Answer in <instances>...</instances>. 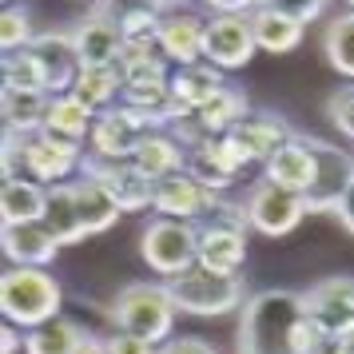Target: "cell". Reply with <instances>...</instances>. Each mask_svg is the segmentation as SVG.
I'll return each mask as SVG.
<instances>
[{"label":"cell","mask_w":354,"mask_h":354,"mask_svg":"<svg viewBox=\"0 0 354 354\" xmlns=\"http://www.w3.org/2000/svg\"><path fill=\"white\" fill-rule=\"evenodd\" d=\"M303 295L283 287L259 290L243 303L239 315V354H299Z\"/></svg>","instance_id":"6da1fadb"},{"label":"cell","mask_w":354,"mask_h":354,"mask_svg":"<svg viewBox=\"0 0 354 354\" xmlns=\"http://www.w3.org/2000/svg\"><path fill=\"white\" fill-rule=\"evenodd\" d=\"M60 303H64V287L44 267H8L0 274L4 322H12L20 330H36L44 322L60 319Z\"/></svg>","instance_id":"7a4b0ae2"},{"label":"cell","mask_w":354,"mask_h":354,"mask_svg":"<svg viewBox=\"0 0 354 354\" xmlns=\"http://www.w3.org/2000/svg\"><path fill=\"white\" fill-rule=\"evenodd\" d=\"M176 315L179 310L171 303V295H167V283H128L112 303L115 330L140 335L147 342H156V346L163 338H171Z\"/></svg>","instance_id":"3957f363"},{"label":"cell","mask_w":354,"mask_h":354,"mask_svg":"<svg viewBox=\"0 0 354 354\" xmlns=\"http://www.w3.org/2000/svg\"><path fill=\"white\" fill-rule=\"evenodd\" d=\"M167 295H171L176 310L199 315V319L231 315V310H243V303H247V287L239 274H215L203 267H192V271L167 279Z\"/></svg>","instance_id":"277c9868"},{"label":"cell","mask_w":354,"mask_h":354,"mask_svg":"<svg viewBox=\"0 0 354 354\" xmlns=\"http://www.w3.org/2000/svg\"><path fill=\"white\" fill-rule=\"evenodd\" d=\"M140 255L156 274L176 279V274L199 267V231H195V223L156 215L140 235Z\"/></svg>","instance_id":"5b68a950"},{"label":"cell","mask_w":354,"mask_h":354,"mask_svg":"<svg viewBox=\"0 0 354 354\" xmlns=\"http://www.w3.org/2000/svg\"><path fill=\"white\" fill-rule=\"evenodd\" d=\"M310 156H315V183L306 187V211H319V215H338L342 199L354 183V156L346 147L319 140V136H303Z\"/></svg>","instance_id":"8992f818"},{"label":"cell","mask_w":354,"mask_h":354,"mask_svg":"<svg viewBox=\"0 0 354 354\" xmlns=\"http://www.w3.org/2000/svg\"><path fill=\"white\" fill-rule=\"evenodd\" d=\"M20 167L24 176L44 183V187H56V183H68V176L84 167V144H72V140H60L52 131H36V136H20Z\"/></svg>","instance_id":"52a82bcc"},{"label":"cell","mask_w":354,"mask_h":354,"mask_svg":"<svg viewBox=\"0 0 354 354\" xmlns=\"http://www.w3.org/2000/svg\"><path fill=\"white\" fill-rule=\"evenodd\" d=\"M247 207V219H251V231L267 235V239H279V235H290L295 227L303 223L306 215V199L299 192H287L271 179H259L251 195L243 199Z\"/></svg>","instance_id":"ba28073f"},{"label":"cell","mask_w":354,"mask_h":354,"mask_svg":"<svg viewBox=\"0 0 354 354\" xmlns=\"http://www.w3.org/2000/svg\"><path fill=\"white\" fill-rule=\"evenodd\" d=\"M72 44L84 68H115L124 52V28L104 4H96L88 17L72 24Z\"/></svg>","instance_id":"9c48e42d"},{"label":"cell","mask_w":354,"mask_h":354,"mask_svg":"<svg viewBox=\"0 0 354 354\" xmlns=\"http://www.w3.org/2000/svg\"><path fill=\"white\" fill-rule=\"evenodd\" d=\"M80 171L88 179H96L100 187L115 199L120 211H144V207L156 203V183H151L131 160L112 163V160H92V156H84Z\"/></svg>","instance_id":"30bf717a"},{"label":"cell","mask_w":354,"mask_h":354,"mask_svg":"<svg viewBox=\"0 0 354 354\" xmlns=\"http://www.w3.org/2000/svg\"><path fill=\"white\" fill-rule=\"evenodd\" d=\"M255 32H251V20L247 17H231V12H215L207 20V44H203V60L223 72L247 68L255 56Z\"/></svg>","instance_id":"8fae6325"},{"label":"cell","mask_w":354,"mask_h":354,"mask_svg":"<svg viewBox=\"0 0 354 354\" xmlns=\"http://www.w3.org/2000/svg\"><path fill=\"white\" fill-rule=\"evenodd\" d=\"M32 56H36V64H40L48 96H68L76 88V76H80L84 64H80V56H76V44H72V28L40 32L32 40Z\"/></svg>","instance_id":"7c38bea8"},{"label":"cell","mask_w":354,"mask_h":354,"mask_svg":"<svg viewBox=\"0 0 354 354\" xmlns=\"http://www.w3.org/2000/svg\"><path fill=\"white\" fill-rule=\"evenodd\" d=\"M290 136H295V131L287 128V120H283V115L259 112V115H247L243 124H235L223 140L231 144V151L239 156L243 167H247V163H267L279 147L287 144Z\"/></svg>","instance_id":"4fadbf2b"},{"label":"cell","mask_w":354,"mask_h":354,"mask_svg":"<svg viewBox=\"0 0 354 354\" xmlns=\"http://www.w3.org/2000/svg\"><path fill=\"white\" fill-rule=\"evenodd\" d=\"M219 203V195L207 192L192 171H176V176H167L156 183V215L163 219H183V223H199L211 207Z\"/></svg>","instance_id":"5bb4252c"},{"label":"cell","mask_w":354,"mask_h":354,"mask_svg":"<svg viewBox=\"0 0 354 354\" xmlns=\"http://www.w3.org/2000/svg\"><path fill=\"white\" fill-rule=\"evenodd\" d=\"M156 44L167 60H176V68L199 64L203 44H207V20L195 17V12H183V8H171L156 28Z\"/></svg>","instance_id":"9a60e30c"},{"label":"cell","mask_w":354,"mask_h":354,"mask_svg":"<svg viewBox=\"0 0 354 354\" xmlns=\"http://www.w3.org/2000/svg\"><path fill=\"white\" fill-rule=\"evenodd\" d=\"M303 310L330 335H338L346 322H354V274H330L303 290Z\"/></svg>","instance_id":"2e32d148"},{"label":"cell","mask_w":354,"mask_h":354,"mask_svg":"<svg viewBox=\"0 0 354 354\" xmlns=\"http://www.w3.org/2000/svg\"><path fill=\"white\" fill-rule=\"evenodd\" d=\"M140 140H144V131L131 124L128 112H124V104H120V108H108V112L96 115L92 136H88V156H92V160L124 163V160L136 156Z\"/></svg>","instance_id":"e0dca14e"},{"label":"cell","mask_w":354,"mask_h":354,"mask_svg":"<svg viewBox=\"0 0 354 354\" xmlns=\"http://www.w3.org/2000/svg\"><path fill=\"white\" fill-rule=\"evenodd\" d=\"M187 171H192L207 192L219 195L235 183V176L243 171V163H239V156L231 151V144H227L223 136H207L199 147L187 151Z\"/></svg>","instance_id":"ac0fdd59"},{"label":"cell","mask_w":354,"mask_h":354,"mask_svg":"<svg viewBox=\"0 0 354 354\" xmlns=\"http://www.w3.org/2000/svg\"><path fill=\"white\" fill-rule=\"evenodd\" d=\"M0 247H4V259L12 267H44L48 271V263L60 251V239L44 223H24V227H4Z\"/></svg>","instance_id":"d6986e66"},{"label":"cell","mask_w":354,"mask_h":354,"mask_svg":"<svg viewBox=\"0 0 354 354\" xmlns=\"http://www.w3.org/2000/svg\"><path fill=\"white\" fill-rule=\"evenodd\" d=\"M263 179H271V183L287 187V192L306 195V187L315 183V156H310L303 136H290L287 144L263 163Z\"/></svg>","instance_id":"ffe728a7"},{"label":"cell","mask_w":354,"mask_h":354,"mask_svg":"<svg viewBox=\"0 0 354 354\" xmlns=\"http://www.w3.org/2000/svg\"><path fill=\"white\" fill-rule=\"evenodd\" d=\"M131 163L151 183H160V179L176 176V171H187V147L179 144L171 131H147L144 140H140V147H136Z\"/></svg>","instance_id":"44dd1931"},{"label":"cell","mask_w":354,"mask_h":354,"mask_svg":"<svg viewBox=\"0 0 354 354\" xmlns=\"http://www.w3.org/2000/svg\"><path fill=\"white\" fill-rule=\"evenodd\" d=\"M44 207H48V187L36 179H4L0 187V219L4 227H24V223H44Z\"/></svg>","instance_id":"7402d4cb"},{"label":"cell","mask_w":354,"mask_h":354,"mask_svg":"<svg viewBox=\"0 0 354 354\" xmlns=\"http://www.w3.org/2000/svg\"><path fill=\"white\" fill-rule=\"evenodd\" d=\"M223 88H227L223 68L207 64V60H199V64H183V68H176V72H171V96H176L187 112L207 108V104L219 96Z\"/></svg>","instance_id":"603a6c76"},{"label":"cell","mask_w":354,"mask_h":354,"mask_svg":"<svg viewBox=\"0 0 354 354\" xmlns=\"http://www.w3.org/2000/svg\"><path fill=\"white\" fill-rule=\"evenodd\" d=\"M251 32H255V44L263 52H271V56H287L303 44L306 36V24L295 17H283V12H274V8H263L259 4L255 12H251Z\"/></svg>","instance_id":"cb8c5ba5"},{"label":"cell","mask_w":354,"mask_h":354,"mask_svg":"<svg viewBox=\"0 0 354 354\" xmlns=\"http://www.w3.org/2000/svg\"><path fill=\"white\" fill-rule=\"evenodd\" d=\"M44 227L60 239V247H72V243L88 239V227H84V215H80V207H76V187H72V183H56V187H48Z\"/></svg>","instance_id":"d4e9b609"},{"label":"cell","mask_w":354,"mask_h":354,"mask_svg":"<svg viewBox=\"0 0 354 354\" xmlns=\"http://www.w3.org/2000/svg\"><path fill=\"white\" fill-rule=\"evenodd\" d=\"M88 330H84L80 322L72 319H52L44 326H36V330H24V354H84L88 346Z\"/></svg>","instance_id":"484cf974"},{"label":"cell","mask_w":354,"mask_h":354,"mask_svg":"<svg viewBox=\"0 0 354 354\" xmlns=\"http://www.w3.org/2000/svg\"><path fill=\"white\" fill-rule=\"evenodd\" d=\"M96 108H88L76 92L68 96H52L48 104V120H44V131L60 136V140H72V144H84L92 136V124H96Z\"/></svg>","instance_id":"4316f807"},{"label":"cell","mask_w":354,"mask_h":354,"mask_svg":"<svg viewBox=\"0 0 354 354\" xmlns=\"http://www.w3.org/2000/svg\"><path fill=\"white\" fill-rule=\"evenodd\" d=\"M4 131H17V136H36L44 131L48 120V92H24V88H4Z\"/></svg>","instance_id":"83f0119b"},{"label":"cell","mask_w":354,"mask_h":354,"mask_svg":"<svg viewBox=\"0 0 354 354\" xmlns=\"http://www.w3.org/2000/svg\"><path fill=\"white\" fill-rule=\"evenodd\" d=\"M192 115H195V124L207 131V136H227L235 124H243V120L251 115V104H247V92H243V88L227 84L207 108H199V112H192Z\"/></svg>","instance_id":"f1b7e54d"},{"label":"cell","mask_w":354,"mask_h":354,"mask_svg":"<svg viewBox=\"0 0 354 354\" xmlns=\"http://www.w3.org/2000/svg\"><path fill=\"white\" fill-rule=\"evenodd\" d=\"M76 187V207H80V215H84V227H88V235H104L108 227L120 219V207H115V199L104 187H100L96 179H76L72 183Z\"/></svg>","instance_id":"f546056e"},{"label":"cell","mask_w":354,"mask_h":354,"mask_svg":"<svg viewBox=\"0 0 354 354\" xmlns=\"http://www.w3.org/2000/svg\"><path fill=\"white\" fill-rule=\"evenodd\" d=\"M72 92H76L88 108L108 112L115 104V96H124V76H120V68H80Z\"/></svg>","instance_id":"4dcf8cb0"},{"label":"cell","mask_w":354,"mask_h":354,"mask_svg":"<svg viewBox=\"0 0 354 354\" xmlns=\"http://www.w3.org/2000/svg\"><path fill=\"white\" fill-rule=\"evenodd\" d=\"M322 52H326V64L335 68L342 80H354V12H342L326 24Z\"/></svg>","instance_id":"1f68e13d"},{"label":"cell","mask_w":354,"mask_h":354,"mask_svg":"<svg viewBox=\"0 0 354 354\" xmlns=\"http://www.w3.org/2000/svg\"><path fill=\"white\" fill-rule=\"evenodd\" d=\"M32 17L20 8V4H4V12H0V48H4V56L8 52H24L32 48Z\"/></svg>","instance_id":"d6a6232c"},{"label":"cell","mask_w":354,"mask_h":354,"mask_svg":"<svg viewBox=\"0 0 354 354\" xmlns=\"http://www.w3.org/2000/svg\"><path fill=\"white\" fill-rule=\"evenodd\" d=\"M4 88L44 92V76H40V64H36L32 48H24V52H8V56H4Z\"/></svg>","instance_id":"836d02e7"},{"label":"cell","mask_w":354,"mask_h":354,"mask_svg":"<svg viewBox=\"0 0 354 354\" xmlns=\"http://www.w3.org/2000/svg\"><path fill=\"white\" fill-rule=\"evenodd\" d=\"M326 115L342 140H354V88H338L326 100Z\"/></svg>","instance_id":"e575fe53"},{"label":"cell","mask_w":354,"mask_h":354,"mask_svg":"<svg viewBox=\"0 0 354 354\" xmlns=\"http://www.w3.org/2000/svg\"><path fill=\"white\" fill-rule=\"evenodd\" d=\"M326 4L330 0H263V8H274V12H283V17H295L310 24V20H319L326 12Z\"/></svg>","instance_id":"d590c367"},{"label":"cell","mask_w":354,"mask_h":354,"mask_svg":"<svg viewBox=\"0 0 354 354\" xmlns=\"http://www.w3.org/2000/svg\"><path fill=\"white\" fill-rule=\"evenodd\" d=\"M108 346H112V354H160L156 342H147V338H140V335H128V330H115V335L108 338Z\"/></svg>","instance_id":"8d00e7d4"},{"label":"cell","mask_w":354,"mask_h":354,"mask_svg":"<svg viewBox=\"0 0 354 354\" xmlns=\"http://www.w3.org/2000/svg\"><path fill=\"white\" fill-rule=\"evenodd\" d=\"M160 354H219L215 346H211L207 338H167L160 346Z\"/></svg>","instance_id":"74e56055"},{"label":"cell","mask_w":354,"mask_h":354,"mask_svg":"<svg viewBox=\"0 0 354 354\" xmlns=\"http://www.w3.org/2000/svg\"><path fill=\"white\" fill-rule=\"evenodd\" d=\"M215 12H231V17H251L263 0H207Z\"/></svg>","instance_id":"f35d334b"},{"label":"cell","mask_w":354,"mask_h":354,"mask_svg":"<svg viewBox=\"0 0 354 354\" xmlns=\"http://www.w3.org/2000/svg\"><path fill=\"white\" fill-rule=\"evenodd\" d=\"M24 351V330L12 326V322H4V330H0V354H17Z\"/></svg>","instance_id":"ab89813d"},{"label":"cell","mask_w":354,"mask_h":354,"mask_svg":"<svg viewBox=\"0 0 354 354\" xmlns=\"http://www.w3.org/2000/svg\"><path fill=\"white\" fill-rule=\"evenodd\" d=\"M330 346H335L338 354H354V322H346V326L338 330V335H335V342H330Z\"/></svg>","instance_id":"60d3db41"},{"label":"cell","mask_w":354,"mask_h":354,"mask_svg":"<svg viewBox=\"0 0 354 354\" xmlns=\"http://www.w3.org/2000/svg\"><path fill=\"white\" fill-rule=\"evenodd\" d=\"M338 219L354 235V183H351V192H346V199H342V207H338Z\"/></svg>","instance_id":"b9f144b4"},{"label":"cell","mask_w":354,"mask_h":354,"mask_svg":"<svg viewBox=\"0 0 354 354\" xmlns=\"http://www.w3.org/2000/svg\"><path fill=\"white\" fill-rule=\"evenodd\" d=\"M84 354H112V346H108V338H88V346H84Z\"/></svg>","instance_id":"7bdbcfd3"},{"label":"cell","mask_w":354,"mask_h":354,"mask_svg":"<svg viewBox=\"0 0 354 354\" xmlns=\"http://www.w3.org/2000/svg\"><path fill=\"white\" fill-rule=\"evenodd\" d=\"M167 4H171V8H183V4H195V0H167Z\"/></svg>","instance_id":"ee69618b"},{"label":"cell","mask_w":354,"mask_h":354,"mask_svg":"<svg viewBox=\"0 0 354 354\" xmlns=\"http://www.w3.org/2000/svg\"><path fill=\"white\" fill-rule=\"evenodd\" d=\"M319 354H338V351H335V346H326V351H319Z\"/></svg>","instance_id":"f6af8a7d"},{"label":"cell","mask_w":354,"mask_h":354,"mask_svg":"<svg viewBox=\"0 0 354 354\" xmlns=\"http://www.w3.org/2000/svg\"><path fill=\"white\" fill-rule=\"evenodd\" d=\"M346 12H354V0H346Z\"/></svg>","instance_id":"bcb514c9"},{"label":"cell","mask_w":354,"mask_h":354,"mask_svg":"<svg viewBox=\"0 0 354 354\" xmlns=\"http://www.w3.org/2000/svg\"><path fill=\"white\" fill-rule=\"evenodd\" d=\"M4 4H24V0H4Z\"/></svg>","instance_id":"7dc6e473"},{"label":"cell","mask_w":354,"mask_h":354,"mask_svg":"<svg viewBox=\"0 0 354 354\" xmlns=\"http://www.w3.org/2000/svg\"><path fill=\"white\" fill-rule=\"evenodd\" d=\"M92 4H104V0H92Z\"/></svg>","instance_id":"c3c4849f"}]
</instances>
